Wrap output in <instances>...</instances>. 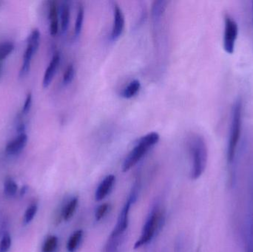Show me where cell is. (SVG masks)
<instances>
[{
	"mask_svg": "<svg viewBox=\"0 0 253 252\" xmlns=\"http://www.w3.org/2000/svg\"><path fill=\"white\" fill-rule=\"evenodd\" d=\"M38 211V205L37 203H32L31 205L28 206L23 216V224L25 226L29 224L37 215Z\"/></svg>",
	"mask_w": 253,
	"mask_h": 252,
	"instance_id": "19",
	"label": "cell"
},
{
	"mask_svg": "<svg viewBox=\"0 0 253 252\" xmlns=\"http://www.w3.org/2000/svg\"></svg>",
	"mask_w": 253,
	"mask_h": 252,
	"instance_id": "32",
	"label": "cell"
},
{
	"mask_svg": "<svg viewBox=\"0 0 253 252\" xmlns=\"http://www.w3.org/2000/svg\"><path fill=\"white\" fill-rule=\"evenodd\" d=\"M49 19H50V33L55 36L59 31V19H58V7L56 1L50 2L49 8Z\"/></svg>",
	"mask_w": 253,
	"mask_h": 252,
	"instance_id": "11",
	"label": "cell"
},
{
	"mask_svg": "<svg viewBox=\"0 0 253 252\" xmlns=\"http://www.w3.org/2000/svg\"><path fill=\"white\" fill-rule=\"evenodd\" d=\"M126 19L124 13L120 5L114 4V22H113L111 38L113 40H117L123 34L124 31Z\"/></svg>",
	"mask_w": 253,
	"mask_h": 252,
	"instance_id": "7",
	"label": "cell"
},
{
	"mask_svg": "<svg viewBox=\"0 0 253 252\" xmlns=\"http://www.w3.org/2000/svg\"><path fill=\"white\" fill-rule=\"evenodd\" d=\"M27 189H28V188H27L26 186H23V187L22 188V190H21L20 192L21 195H24V194L26 192Z\"/></svg>",
	"mask_w": 253,
	"mask_h": 252,
	"instance_id": "30",
	"label": "cell"
},
{
	"mask_svg": "<svg viewBox=\"0 0 253 252\" xmlns=\"http://www.w3.org/2000/svg\"><path fill=\"white\" fill-rule=\"evenodd\" d=\"M109 208L110 207L108 204H101L97 207L96 213H95V218H96V221H99L106 216Z\"/></svg>",
	"mask_w": 253,
	"mask_h": 252,
	"instance_id": "26",
	"label": "cell"
},
{
	"mask_svg": "<svg viewBox=\"0 0 253 252\" xmlns=\"http://www.w3.org/2000/svg\"><path fill=\"white\" fill-rule=\"evenodd\" d=\"M36 53L31 46L28 45L25 54L23 56V62H22V68H21L20 72H19V76L24 77L28 73L31 67V62L32 60L33 56Z\"/></svg>",
	"mask_w": 253,
	"mask_h": 252,
	"instance_id": "14",
	"label": "cell"
},
{
	"mask_svg": "<svg viewBox=\"0 0 253 252\" xmlns=\"http://www.w3.org/2000/svg\"><path fill=\"white\" fill-rule=\"evenodd\" d=\"M71 16V7L68 1H63L60 8L61 31L65 33L68 30Z\"/></svg>",
	"mask_w": 253,
	"mask_h": 252,
	"instance_id": "13",
	"label": "cell"
},
{
	"mask_svg": "<svg viewBox=\"0 0 253 252\" xmlns=\"http://www.w3.org/2000/svg\"><path fill=\"white\" fill-rule=\"evenodd\" d=\"M165 223V213L159 204H156L150 210L145 223L143 226L141 236L134 245V250L141 248L150 244Z\"/></svg>",
	"mask_w": 253,
	"mask_h": 252,
	"instance_id": "3",
	"label": "cell"
},
{
	"mask_svg": "<svg viewBox=\"0 0 253 252\" xmlns=\"http://www.w3.org/2000/svg\"><path fill=\"white\" fill-rule=\"evenodd\" d=\"M31 103H32V95L31 93H28L25 99V104H24L23 108L22 109V114H27L29 112L30 108H31Z\"/></svg>",
	"mask_w": 253,
	"mask_h": 252,
	"instance_id": "27",
	"label": "cell"
},
{
	"mask_svg": "<svg viewBox=\"0 0 253 252\" xmlns=\"http://www.w3.org/2000/svg\"><path fill=\"white\" fill-rule=\"evenodd\" d=\"M160 139L159 133L151 132L138 139L135 142L133 148L131 149L127 156L125 159L123 165L124 173L129 171L131 168L136 165L140 160L148 152L149 149L158 143Z\"/></svg>",
	"mask_w": 253,
	"mask_h": 252,
	"instance_id": "4",
	"label": "cell"
},
{
	"mask_svg": "<svg viewBox=\"0 0 253 252\" xmlns=\"http://www.w3.org/2000/svg\"><path fill=\"white\" fill-rule=\"evenodd\" d=\"M59 244V239L55 235H50L46 238L42 248V252H56Z\"/></svg>",
	"mask_w": 253,
	"mask_h": 252,
	"instance_id": "17",
	"label": "cell"
},
{
	"mask_svg": "<svg viewBox=\"0 0 253 252\" xmlns=\"http://www.w3.org/2000/svg\"><path fill=\"white\" fill-rule=\"evenodd\" d=\"M40 32L37 28L33 30L31 34L28 37V45L31 46L36 52L37 51L40 45Z\"/></svg>",
	"mask_w": 253,
	"mask_h": 252,
	"instance_id": "20",
	"label": "cell"
},
{
	"mask_svg": "<svg viewBox=\"0 0 253 252\" xmlns=\"http://www.w3.org/2000/svg\"><path fill=\"white\" fill-rule=\"evenodd\" d=\"M18 190L17 183L11 178H7L4 183V193L7 198H12Z\"/></svg>",
	"mask_w": 253,
	"mask_h": 252,
	"instance_id": "18",
	"label": "cell"
},
{
	"mask_svg": "<svg viewBox=\"0 0 253 252\" xmlns=\"http://www.w3.org/2000/svg\"><path fill=\"white\" fill-rule=\"evenodd\" d=\"M189 152L191 157L190 178L198 180L205 173L208 164V149L205 138L197 133H192L188 138Z\"/></svg>",
	"mask_w": 253,
	"mask_h": 252,
	"instance_id": "2",
	"label": "cell"
},
{
	"mask_svg": "<svg viewBox=\"0 0 253 252\" xmlns=\"http://www.w3.org/2000/svg\"><path fill=\"white\" fill-rule=\"evenodd\" d=\"M165 3H166L165 1H155L153 5V9H152V14L154 19L159 17L162 14L166 7Z\"/></svg>",
	"mask_w": 253,
	"mask_h": 252,
	"instance_id": "25",
	"label": "cell"
},
{
	"mask_svg": "<svg viewBox=\"0 0 253 252\" xmlns=\"http://www.w3.org/2000/svg\"><path fill=\"white\" fill-rule=\"evenodd\" d=\"M83 231L81 229L75 231L68 239L67 243V251L68 252H75L78 250L80 244H81L82 240L83 238Z\"/></svg>",
	"mask_w": 253,
	"mask_h": 252,
	"instance_id": "15",
	"label": "cell"
},
{
	"mask_svg": "<svg viewBox=\"0 0 253 252\" xmlns=\"http://www.w3.org/2000/svg\"><path fill=\"white\" fill-rule=\"evenodd\" d=\"M27 142H28V136L25 133L19 135L14 140L7 144L5 147V152L9 155H16L25 148Z\"/></svg>",
	"mask_w": 253,
	"mask_h": 252,
	"instance_id": "10",
	"label": "cell"
},
{
	"mask_svg": "<svg viewBox=\"0 0 253 252\" xmlns=\"http://www.w3.org/2000/svg\"><path fill=\"white\" fill-rule=\"evenodd\" d=\"M79 204V198L74 197L65 206L62 211V217L64 220L68 221L74 216Z\"/></svg>",
	"mask_w": 253,
	"mask_h": 252,
	"instance_id": "12",
	"label": "cell"
},
{
	"mask_svg": "<svg viewBox=\"0 0 253 252\" xmlns=\"http://www.w3.org/2000/svg\"><path fill=\"white\" fill-rule=\"evenodd\" d=\"M247 252H253V238L252 235L250 237L249 241H248Z\"/></svg>",
	"mask_w": 253,
	"mask_h": 252,
	"instance_id": "28",
	"label": "cell"
},
{
	"mask_svg": "<svg viewBox=\"0 0 253 252\" xmlns=\"http://www.w3.org/2000/svg\"><path fill=\"white\" fill-rule=\"evenodd\" d=\"M242 125V100L239 98L235 101L232 109L231 128L227 144V161L231 164L236 157V149L240 140Z\"/></svg>",
	"mask_w": 253,
	"mask_h": 252,
	"instance_id": "5",
	"label": "cell"
},
{
	"mask_svg": "<svg viewBox=\"0 0 253 252\" xmlns=\"http://www.w3.org/2000/svg\"><path fill=\"white\" fill-rule=\"evenodd\" d=\"M14 50V45L12 42H3L0 44V62L5 59Z\"/></svg>",
	"mask_w": 253,
	"mask_h": 252,
	"instance_id": "22",
	"label": "cell"
},
{
	"mask_svg": "<svg viewBox=\"0 0 253 252\" xmlns=\"http://www.w3.org/2000/svg\"><path fill=\"white\" fill-rule=\"evenodd\" d=\"M239 34V25L237 22L230 15L224 16V32L223 46L225 51L229 54L234 52L236 41Z\"/></svg>",
	"mask_w": 253,
	"mask_h": 252,
	"instance_id": "6",
	"label": "cell"
},
{
	"mask_svg": "<svg viewBox=\"0 0 253 252\" xmlns=\"http://www.w3.org/2000/svg\"><path fill=\"white\" fill-rule=\"evenodd\" d=\"M59 62H60V55L59 53H56L53 55L50 64H49L48 67H47L45 72H44L42 81V85L44 88H47L51 83L58 66H59Z\"/></svg>",
	"mask_w": 253,
	"mask_h": 252,
	"instance_id": "9",
	"label": "cell"
},
{
	"mask_svg": "<svg viewBox=\"0 0 253 252\" xmlns=\"http://www.w3.org/2000/svg\"><path fill=\"white\" fill-rule=\"evenodd\" d=\"M140 87H141V83L138 80L135 79L130 81L129 84L122 91V97L125 98V99H130L139 91Z\"/></svg>",
	"mask_w": 253,
	"mask_h": 252,
	"instance_id": "16",
	"label": "cell"
},
{
	"mask_svg": "<svg viewBox=\"0 0 253 252\" xmlns=\"http://www.w3.org/2000/svg\"><path fill=\"white\" fill-rule=\"evenodd\" d=\"M25 124H22V123H21V124H19V126H18V127H17L18 134H19V135L23 134V133H25Z\"/></svg>",
	"mask_w": 253,
	"mask_h": 252,
	"instance_id": "29",
	"label": "cell"
},
{
	"mask_svg": "<svg viewBox=\"0 0 253 252\" xmlns=\"http://www.w3.org/2000/svg\"><path fill=\"white\" fill-rule=\"evenodd\" d=\"M0 72H1V64H0Z\"/></svg>",
	"mask_w": 253,
	"mask_h": 252,
	"instance_id": "31",
	"label": "cell"
},
{
	"mask_svg": "<svg viewBox=\"0 0 253 252\" xmlns=\"http://www.w3.org/2000/svg\"><path fill=\"white\" fill-rule=\"evenodd\" d=\"M74 75H75V69H74V65L70 64L67 67L65 73H64L63 84L65 85H68L70 83L72 82L74 78Z\"/></svg>",
	"mask_w": 253,
	"mask_h": 252,
	"instance_id": "23",
	"label": "cell"
},
{
	"mask_svg": "<svg viewBox=\"0 0 253 252\" xmlns=\"http://www.w3.org/2000/svg\"><path fill=\"white\" fill-rule=\"evenodd\" d=\"M115 182L116 177L114 175H109V176H106L99 183L96 192H95V199H96V201H101L104 198H106L112 190Z\"/></svg>",
	"mask_w": 253,
	"mask_h": 252,
	"instance_id": "8",
	"label": "cell"
},
{
	"mask_svg": "<svg viewBox=\"0 0 253 252\" xmlns=\"http://www.w3.org/2000/svg\"><path fill=\"white\" fill-rule=\"evenodd\" d=\"M12 240L10 234L4 233L0 242V252H8L11 247Z\"/></svg>",
	"mask_w": 253,
	"mask_h": 252,
	"instance_id": "24",
	"label": "cell"
},
{
	"mask_svg": "<svg viewBox=\"0 0 253 252\" xmlns=\"http://www.w3.org/2000/svg\"><path fill=\"white\" fill-rule=\"evenodd\" d=\"M84 10L83 6L79 7L78 11H77V19H76L75 23V35L78 36L81 33L82 28H83V21H84Z\"/></svg>",
	"mask_w": 253,
	"mask_h": 252,
	"instance_id": "21",
	"label": "cell"
},
{
	"mask_svg": "<svg viewBox=\"0 0 253 252\" xmlns=\"http://www.w3.org/2000/svg\"><path fill=\"white\" fill-rule=\"evenodd\" d=\"M138 185H134L133 188L126 200L123 210L120 212L117 224L111 232L104 247V252H120L123 245L126 229L129 224V215L132 204L136 201L138 196Z\"/></svg>",
	"mask_w": 253,
	"mask_h": 252,
	"instance_id": "1",
	"label": "cell"
}]
</instances>
